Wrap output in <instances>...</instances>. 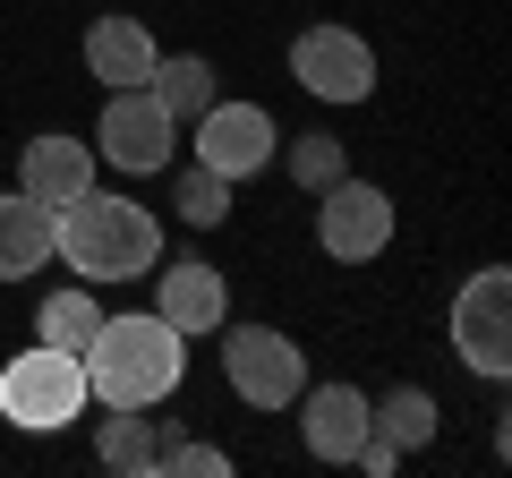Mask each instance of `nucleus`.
I'll return each mask as SVG.
<instances>
[{"label": "nucleus", "mask_w": 512, "mask_h": 478, "mask_svg": "<svg viewBox=\"0 0 512 478\" xmlns=\"http://www.w3.org/2000/svg\"><path fill=\"white\" fill-rule=\"evenodd\" d=\"M154 316H163V325H180L188 342H197V333H222V316H231V282H222V265L171 257L163 282H154Z\"/></svg>", "instance_id": "9d476101"}, {"label": "nucleus", "mask_w": 512, "mask_h": 478, "mask_svg": "<svg viewBox=\"0 0 512 478\" xmlns=\"http://www.w3.org/2000/svg\"><path fill=\"white\" fill-rule=\"evenodd\" d=\"M367 436H384L393 453H427V444H436V393L393 385L384 402H367Z\"/></svg>", "instance_id": "2eb2a0df"}, {"label": "nucleus", "mask_w": 512, "mask_h": 478, "mask_svg": "<svg viewBox=\"0 0 512 478\" xmlns=\"http://www.w3.org/2000/svg\"><path fill=\"white\" fill-rule=\"evenodd\" d=\"M453 350H461V368H478V376H504L512 368V274H504V265H478V274L461 282V299H453Z\"/></svg>", "instance_id": "6e6552de"}, {"label": "nucleus", "mask_w": 512, "mask_h": 478, "mask_svg": "<svg viewBox=\"0 0 512 478\" xmlns=\"http://www.w3.org/2000/svg\"><path fill=\"white\" fill-rule=\"evenodd\" d=\"M154 52H163V43H154L137 18H120V9L86 26V77H103V86H146Z\"/></svg>", "instance_id": "4468645a"}, {"label": "nucleus", "mask_w": 512, "mask_h": 478, "mask_svg": "<svg viewBox=\"0 0 512 478\" xmlns=\"http://www.w3.org/2000/svg\"><path fill=\"white\" fill-rule=\"evenodd\" d=\"M274 146H282V129H274V111L265 103H205L197 111V137H188V154H197L205 171H222V180H256V171L274 163Z\"/></svg>", "instance_id": "0eeeda50"}, {"label": "nucleus", "mask_w": 512, "mask_h": 478, "mask_svg": "<svg viewBox=\"0 0 512 478\" xmlns=\"http://www.w3.org/2000/svg\"><path fill=\"white\" fill-rule=\"evenodd\" d=\"M316 248L333 265H376L393 248V197L376 180H350V171L333 188H316Z\"/></svg>", "instance_id": "423d86ee"}, {"label": "nucleus", "mask_w": 512, "mask_h": 478, "mask_svg": "<svg viewBox=\"0 0 512 478\" xmlns=\"http://www.w3.org/2000/svg\"><path fill=\"white\" fill-rule=\"evenodd\" d=\"M52 257L69 265L77 282H137V274L163 265V214H146V205L120 197V188H86V197L60 205Z\"/></svg>", "instance_id": "f03ea898"}, {"label": "nucleus", "mask_w": 512, "mask_h": 478, "mask_svg": "<svg viewBox=\"0 0 512 478\" xmlns=\"http://www.w3.org/2000/svg\"><path fill=\"white\" fill-rule=\"evenodd\" d=\"M94 163L128 171V180H154V171H171V146H180V120H171L163 103H154L146 86H111L103 94V120H94Z\"/></svg>", "instance_id": "39448f33"}, {"label": "nucleus", "mask_w": 512, "mask_h": 478, "mask_svg": "<svg viewBox=\"0 0 512 478\" xmlns=\"http://www.w3.org/2000/svg\"><path fill=\"white\" fill-rule=\"evenodd\" d=\"M94 171H103V163H94V146H86V137H60V129L35 137V146L18 154V188H26L35 205H52V214H60L69 197H86Z\"/></svg>", "instance_id": "f8f14e48"}, {"label": "nucleus", "mask_w": 512, "mask_h": 478, "mask_svg": "<svg viewBox=\"0 0 512 478\" xmlns=\"http://www.w3.org/2000/svg\"><path fill=\"white\" fill-rule=\"evenodd\" d=\"M299 444H308L316 461H350L359 453V436H367V393L359 385H342V376H333V385H299Z\"/></svg>", "instance_id": "9b49d317"}, {"label": "nucleus", "mask_w": 512, "mask_h": 478, "mask_svg": "<svg viewBox=\"0 0 512 478\" xmlns=\"http://www.w3.org/2000/svg\"><path fill=\"white\" fill-rule=\"evenodd\" d=\"M52 231H60L52 205H35L26 188H9V197H0V282H35L43 265H52Z\"/></svg>", "instance_id": "ddd939ff"}, {"label": "nucleus", "mask_w": 512, "mask_h": 478, "mask_svg": "<svg viewBox=\"0 0 512 478\" xmlns=\"http://www.w3.org/2000/svg\"><path fill=\"white\" fill-rule=\"evenodd\" d=\"M94 461H103V470L146 478V470H154V427H146V410H111L103 436H94Z\"/></svg>", "instance_id": "a211bd4d"}, {"label": "nucleus", "mask_w": 512, "mask_h": 478, "mask_svg": "<svg viewBox=\"0 0 512 478\" xmlns=\"http://www.w3.org/2000/svg\"><path fill=\"white\" fill-rule=\"evenodd\" d=\"M154 470H171V478H231V453H222V444H154Z\"/></svg>", "instance_id": "412c9836"}, {"label": "nucleus", "mask_w": 512, "mask_h": 478, "mask_svg": "<svg viewBox=\"0 0 512 478\" xmlns=\"http://www.w3.org/2000/svg\"><path fill=\"white\" fill-rule=\"evenodd\" d=\"M171 197H180V222H188V231H214V222L231 214V180H222V171H205L197 154H188V171H180V188H171Z\"/></svg>", "instance_id": "6ab92c4d"}, {"label": "nucleus", "mask_w": 512, "mask_h": 478, "mask_svg": "<svg viewBox=\"0 0 512 478\" xmlns=\"http://www.w3.org/2000/svg\"><path fill=\"white\" fill-rule=\"evenodd\" d=\"M291 86L316 94V103H367L376 94V52L350 26H308L291 43Z\"/></svg>", "instance_id": "1a4fd4ad"}, {"label": "nucleus", "mask_w": 512, "mask_h": 478, "mask_svg": "<svg viewBox=\"0 0 512 478\" xmlns=\"http://www.w3.org/2000/svg\"><path fill=\"white\" fill-rule=\"evenodd\" d=\"M77 368H86V402L103 410H163L188 376V333L163 325L154 308H103L94 342L77 350Z\"/></svg>", "instance_id": "f257e3e1"}, {"label": "nucleus", "mask_w": 512, "mask_h": 478, "mask_svg": "<svg viewBox=\"0 0 512 478\" xmlns=\"http://www.w3.org/2000/svg\"><path fill=\"white\" fill-rule=\"evenodd\" d=\"M146 94L171 111V120H197V111L214 103V60H205V52H154Z\"/></svg>", "instance_id": "dca6fc26"}, {"label": "nucleus", "mask_w": 512, "mask_h": 478, "mask_svg": "<svg viewBox=\"0 0 512 478\" xmlns=\"http://www.w3.org/2000/svg\"><path fill=\"white\" fill-rule=\"evenodd\" d=\"M0 419L18 427V436H60V427L86 419V368H77L69 350L35 342L18 350L9 368H0Z\"/></svg>", "instance_id": "7ed1b4c3"}, {"label": "nucleus", "mask_w": 512, "mask_h": 478, "mask_svg": "<svg viewBox=\"0 0 512 478\" xmlns=\"http://www.w3.org/2000/svg\"><path fill=\"white\" fill-rule=\"evenodd\" d=\"M291 180L308 188V197L333 188V180H342V137H299V146H291Z\"/></svg>", "instance_id": "aec40b11"}, {"label": "nucleus", "mask_w": 512, "mask_h": 478, "mask_svg": "<svg viewBox=\"0 0 512 478\" xmlns=\"http://www.w3.org/2000/svg\"><path fill=\"white\" fill-rule=\"evenodd\" d=\"M222 385L248 410H291L299 385H308V350L282 325H231L222 316Z\"/></svg>", "instance_id": "20e7f679"}, {"label": "nucleus", "mask_w": 512, "mask_h": 478, "mask_svg": "<svg viewBox=\"0 0 512 478\" xmlns=\"http://www.w3.org/2000/svg\"><path fill=\"white\" fill-rule=\"evenodd\" d=\"M94 325H103V299H94V282H69V291H52L35 308V342H52V350H86L94 342Z\"/></svg>", "instance_id": "f3484780"}]
</instances>
